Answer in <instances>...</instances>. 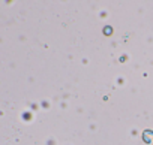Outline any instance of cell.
Returning <instances> with one entry per match:
<instances>
[]
</instances>
